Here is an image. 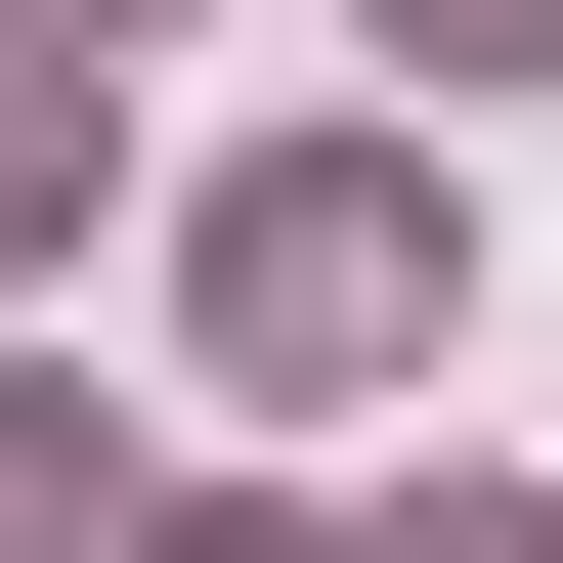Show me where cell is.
Listing matches in <instances>:
<instances>
[{"instance_id": "obj_1", "label": "cell", "mask_w": 563, "mask_h": 563, "mask_svg": "<svg viewBox=\"0 0 563 563\" xmlns=\"http://www.w3.org/2000/svg\"><path fill=\"white\" fill-rule=\"evenodd\" d=\"M390 303H433V174H261V217H217V347H261V390H347Z\"/></svg>"}, {"instance_id": "obj_2", "label": "cell", "mask_w": 563, "mask_h": 563, "mask_svg": "<svg viewBox=\"0 0 563 563\" xmlns=\"http://www.w3.org/2000/svg\"><path fill=\"white\" fill-rule=\"evenodd\" d=\"M390 44H477V87H520V44H563V0H390Z\"/></svg>"}, {"instance_id": "obj_3", "label": "cell", "mask_w": 563, "mask_h": 563, "mask_svg": "<svg viewBox=\"0 0 563 563\" xmlns=\"http://www.w3.org/2000/svg\"><path fill=\"white\" fill-rule=\"evenodd\" d=\"M44 44H131V0H44Z\"/></svg>"}]
</instances>
